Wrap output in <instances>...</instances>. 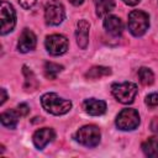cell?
<instances>
[{"instance_id":"2e32d148","label":"cell","mask_w":158,"mask_h":158,"mask_svg":"<svg viewBox=\"0 0 158 158\" xmlns=\"http://www.w3.org/2000/svg\"><path fill=\"white\" fill-rule=\"evenodd\" d=\"M142 151L147 157L158 158V138L149 137L142 143Z\"/></svg>"},{"instance_id":"ba28073f","label":"cell","mask_w":158,"mask_h":158,"mask_svg":"<svg viewBox=\"0 0 158 158\" xmlns=\"http://www.w3.org/2000/svg\"><path fill=\"white\" fill-rule=\"evenodd\" d=\"M44 46H46V49H47V52L49 54H52V56H62L68 51L69 42H68L65 36L54 33V35H49V36L46 37Z\"/></svg>"},{"instance_id":"ac0fdd59","label":"cell","mask_w":158,"mask_h":158,"mask_svg":"<svg viewBox=\"0 0 158 158\" xmlns=\"http://www.w3.org/2000/svg\"><path fill=\"white\" fill-rule=\"evenodd\" d=\"M43 69H44V75L48 79H56L57 75L63 70V65L54 62H46Z\"/></svg>"},{"instance_id":"52a82bcc","label":"cell","mask_w":158,"mask_h":158,"mask_svg":"<svg viewBox=\"0 0 158 158\" xmlns=\"http://www.w3.org/2000/svg\"><path fill=\"white\" fill-rule=\"evenodd\" d=\"M0 20H1V31L0 33L4 36L11 32L16 25V12L12 5L7 1L0 2Z\"/></svg>"},{"instance_id":"484cf974","label":"cell","mask_w":158,"mask_h":158,"mask_svg":"<svg viewBox=\"0 0 158 158\" xmlns=\"http://www.w3.org/2000/svg\"><path fill=\"white\" fill-rule=\"evenodd\" d=\"M126 5H130V6H135V5H137L141 0H122Z\"/></svg>"},{"instance_id":"d6986e66","label":"cell","mask_w":158,"mask_h":158,"mask_svg":"<svg viewBox=\"0 0 158 158\" xmlns=\"http://www.w3.org/2000/svg\"><path fill=\"white\" fill-rule=\"evenodd\" d=\"M23 75L26 78L25 79V89H26V91H33L37 88L38 83H37L36 77L32 73V70H30L26 65H23Z\"/></svg>"},{"instance_id":"5b68a950","label":"cell","mask_w":158,"mask_h":158,"mask_svg":"<svg viewBox=\"0 0 158 158\" xmlns=\"http://www.w3.org/2000/svg\"><path fill=\"white\" fill-rule=\"evenodd\" d=\"M65 17L64 6L58 0H48L44 5V21L49 26H58Z\"/></svg>"},{"instance_id":"3957f363","label":"cell","mask_w":158,"mask_h":158,"mask_svg":"<svg viewBox=\"0 0 158 158\" xmlns=\"http://www.w3.org/2000/svg\"><path fill=\"white\" fill-rule=\"evenodd\" d=\"M137 85L132 81H123V83H114L111 85V93L115 99L121 104H131L133 102L137 95Z\"/></svg>"},{"instance_id":"6da1fadb","label":"cell","mask_w":158,"mask_h":158,"mask_svg":"<svg viewBox=\"0 0 158 158\" xmlns=\"http://www.w3.org/2000/svg\"><path fill=\"white\" fill-rule=\"evenodd\" d=\"M42 107L52 115H64L72 109V101L60 98L56 93H47L41 98Z\"/></svg>"},{"instance_id":"cb8c5ba5","label":"cell","mask_w":158,"mask_h":158,"mask_svg":"<svg viewBox=\"0 0 158 158\" xmlns=\"http://www.w3.org/2000/svg\"><path fill=\"white\" fill-rule=\"evenodd\" d=\"M151 130L156 133H158V117H153L152 122H151Z\"/></svg>"},{"instance_id":"30bf717a","label":"cell","mask_w":158,"mask_h":158,"mask_svg":"<svg viewBox=\"0 0 158 158\" xmlns=\"http://www.w3.org/2000/svg\"><path fill=\"white\" fill-rule=\"evenodd\" d=\"M36 43H37V38H36V35L28 30V28H25L20 37H19V42H17V49L21 52V53H27L32 49H35L36 47Z\"/></svg>"},{"instance_id":"7c38bea8","label":"cell","mask_w":158,"mask_h":158,"mask_svg":"<svg viewBox=\"0 0 158 158\" xmlns=\"http://www.w3.org/2000/svg\"><path fill=\"white\" fill-rule=\"evenodd\" d=\"M84 111L91 116H100L105 114L106 111V102L104 100H98V99H86L83 102Z\"/></svg>"},{"instance_id":"9a60e30c","label":"cell","mask_w":158,"mask_h":158,"mask_svg":"<svg viewBox=\"0 0 158 158\" xmlns=\"http://www.w3.org/2000/svg\"><path fill=\"white\" fill-rule=\"evenodd\" d=\"M95 11L99 17H106L115 7L114 0H95Z\"/></svg>"},{"instance_id":"4fadbf2b","label":"cell","mask_w":158,"mask_h":158,"mask_svg":"<svg viewBox=\"0 0 158 158\" xmlns=\"http://www.w3.org/2000/svg\"><path fill=\"white\" fill-rule=\"evenodd\" d=\"M104 28L112 36H120L123 30V23L120 17L114 15H107L104 20Z\"/></svg>"},{"instance_id":"603a6c76","label":"cell","mask_w":158,"mask_h":158,"mask_svg":"<svg viewBox=\"0 0 158 158\" xmlns=\"http://www.w3.org/2000/svg\"><path fill=\"white\" fill-rule=\"evenodd\" d=\"M37 0H19V4L23 7V9H31Z\"/></svg>"},{"instance_id":"8fae6325","label":"cell","mask_w":158,"mask_h":158,"mask_svg":"<svg viewBox=\"0 0 158 158\" xmlns=\"http://www.w3.org/2000/svg\"><path fill=\"white\" fill-rule=\"evenodd\" d=\"M89 30H90V23L81 19L77 22V30H75V38L77 43L80 49H85L89 43Z\"/></svg>"},{"instance_id":"7a4b0ae2","label":"cell","mask_w":158,"mask_h":158,"mask_svg":"<svg viewBox=\"0 0 158 158\" xmlns=\"http://www.w3.org/2000/svg\"><path fill=\"white\" fill-rule=\"evenodd\" d=\"M128 30L135 37L143 36L149 27V16L142 10H132L128 14Z\"/></svg>"},{"instance_id":"9c48e42d","label":"cell","mask_w":158,"mask_h":158,"mask_svg":"<svg viewBox=\"0 0 158 158\" xmlns=\"http://www.w3.org/2000/svg\"><path fill=\"white\" fill-rule=\"evenodd\" d=\"M54 137H56V133H54L53 128L43 127V128L37 130L33 133L32 141H33V144L37 149H43L49 142H52L54 139Z\"/></svg>"},{"instance_id":"277c9868","label":"cell","mask_w":158,"mask_h":158,"mask_svg":"<svg viewBox=\"0 0 158 158\" xmlns=\"http://www.w3.org/2000/svg\"><path fill=\"white\" fill-rule=\"evenodd\" d=\"M75 141L85 147H95L99 144L100 138H101V133L98 126L95 125H85L83 127H80L75 135H74Z\"/></svg>"},{"instance_id":"e0dca14e","label":"cell","mask_w":158,"mask_h":158,"mask_svg":"<svg viewBox=\"0 0 158 158\" xmlns=\"http://www.w3.org/2000/svg\"><path fill=\"white\" fill-rule=\"evenodd\" d=\"M111 74V69L109 67H102V65H96V67H91L86 73H85V78L88 79H100L102 77H107Z\"/></svg>"},{"instance_id":"8992f818","label":"cell","mask_w":158,"mask_h":158,"mask_svg":"<svg viewBox=\"0 0 158 158\" xmlns=\"http://www.w3.org/2000/svg\"><path fill=\"white\" fill-rule=\"evenodd\" d=\"M139 125V115L135 109H123L116 116V126L121 131H132Z\"/></svg>"},{"instance_id":"ffe728a7","label":"cell","mask_w":158,"mask_h":158,"mask_svg":"<svg viewBox=\"0 0 158 158\" xmlns=\"http://www.w3.org/2000/svg\"><path fill=\"white\" fill-rule=\"evenodd\" d=\"M138 79L143 85H151L154 81V74L149 68L142 67L138 70Z\"/></svg>"},{"instance_id":"7402d4cb","label":"cell","mask_w":158,"mask_h":158,"mask_svg":"<svg viewBox=\"0 0 158 158\" xmlns=\"http://www.w3.org/2000/svg\"><path fill=\"white\" fill-rule=\"evenodd\" d=\"M16 110H17V112H19L20 116H26V115L30 112V107H28V105L25 104V102H21V104L16 107Z\"/></svg>"},{"instance_id":"44dd1931","label":"cell","mask_w":158,"mask_h":158,"mask_svg":"<svg viewBox=\"0 0 158 158\" xmlns=\"http://www.w3.org/2000/svg\"><path fill=\"white\" fill-rule=\"evenodd\" d=\"M146 104L151 107L158 106V93H151L146 96Z\"/></svg>"},{"instance_id":"5bb4252c","label":"cell","mask_w":158,"mask_h":158,"mask_svg":"<svg viewBox=\"0 0 158 158\" xmlns=\"http://www.w3.org/2000/svg\"><path fill=\"white\" fill-rule=\"evenodd\" d=\"M19 117H21V116L19 115L16 109L15 110H7L0 115V121H1L2 126L9 127V128H15L17 126Z\"/></svg>"},{"instance_id":"d4e9b609","label":"cell","mask_w":158,"mask_h":158,"mask_svg":"<svg viewBox=\"0 0 158 158\" xmlns=\"http://www.w3.org/2000/svg\"><path fill=\"white\" fill-rule=\"evenodd\" d=\"M0 93H1V100H0V105H2V104L6 101V99H7V94H6V90H5L4 88H1V89H0Z\"/></svg>"},{"instance_id":"4316f807","label":"cell","mask_w":158,"mask_h":158,"mask_svg":"<svg viewBox=\"0 0 158 158\" xmlns=\"http://www.w3.org/2000/svg\"><path fill=\"white\" fill-rule=\"evenodd\" d=\"M74 6H79V5H81L83 2H84V0H69Z\"/></svg>"}]
</instances>
